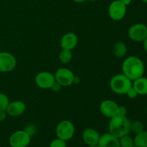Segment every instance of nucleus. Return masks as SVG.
<instances>
[{
  "instance_id": "5",
  "label": "nucleus",
  "mask_w": 147,
  "mask_h": 147,
  "mask_svg": "<svg viewBox=\"0 0 147 147\" xmlns=\"http://www.w3.org/2000/svg\"><path fill=\"white\" fill-rule=\"evenodd\" d=\"M30 142V136L25 131H17L9 138L11 147H27Z\"/></svg>"
},
{
  "instance_id": "2",
  "label": "nucleus",
  "mask_w": 147,
  "mask_h": 147,
  "mask_svg": "<svg viewBox=\"0 0 147 147\" xmlns=\"http://www.w3.org/2000/svg\"><path fill=\"white\" fill-rule=\"evenodd\" d=\"M131 122L126 116H115L111 118L109 123L110 133L114 136L120 139L122 136L129 135L131 132Z\"/></svg>"
},
{
  "instance_id": "22",
  "label": "nucleus",
  "mask_w": 147,
  "mask_h": 147,
  "mask_svg": "<svg viewBox=\"0 0 147 147\" xmlns=\"http://www.w3.org/2000/svg\"><path fill=\"white\" fill-rule=\"evenodd\" d=\"M9 103L8 97L5 94L0 93V111H6Z\"/></svg>"
},
{
  "instance_id": "4",
  "label": "nucleus",
  "mask_w": 147,
  "mask_h": 147,
  "mask_svg": "<svg viewBox=\"0 0 147 147\" xmlns=\"http://www.w3.org/2000/svg\"><path fill=\"white\" fill-rule=\"evenodd\" d=\"M75 132L74 125L69 121H63L56 128V134L59 139L68 141L73 136Z\"/></svg>"
},
{
  "instance_id": "15",
  "label": "nucleus",
  "mask_w": 147,
  "mask_h": 147,
  "mask_svg": "<svg viewBox=\"0 0 147 147\" xmlns=\"http://www.w3.org/2000/svg\"><path fill=\"white\" fill-rule=\"evenodd\" d=\"M100 136L96 130L93 129H87L83 131V139L85 143L88 145L98 143Z\"/></svg>"
},
{
  "instance_id": "13",
  "label": "nucleus",
  "mask_w": 147,
  "mask_h": 147,
  "mask_svg": "<svg viewBox=\"0 0 147 147\" xmlns=\"http://www.w3.org/2000/svg\"><path fill=\"white\" fill-rule=\"evenodd\" d=\"M26 109V106L22 101H13L9 103L7 106V113L11 116H18L22 114Z\"/></svg>"
},
{
  "instance_id": "34",
  "label": "nucleus",
  "mask_w": 147,
  "mask_h": 147,
  "mask_svg": "<svg viewBox=\"0 0 147 147\" xmlns=\"http://www.w3.org/2000/svg\"><path fill=\"white\" fill-rule=\"evenodd\" d=\"M142 1L144 3H147V0H142Z\"/></svg>"
},
{
  "instance_id": "18",
  "label": "nucleus",
  "mask_w": 147,
  "mask_h": 147,
  "mask_svg": "<svg viewBox=\"0 0 147 147\" xmlns=\"http://www.w3.org/2000/svg\"><path fill=\"white\" fill-rule=\"evenodd\" d=\"M127 52L126 45L122 42L116 43L113 47V53L117 57H123Z\"/></svg>"
},
{
  "instance_id": "20",
  "label": "nucleus",
  "mask_w": 147,
  "mask_h": 147,
  "mask_svg": "<svg viewBox=\"0 0 147 147\" xmlns=\"http://www.w3.org/2000/svg\"><path fill=\"white\" fill-rule=\"evenodd\" d=\"M120 145L121 147H132L134 146V139L129 135H126L120 138Z\"/></svg>"
},
{
  "instance_id": "10",
  "label": "nucleus",
  "mask_w": 147,
  "mask_h": 147,
  "mask_svg": "<svg viewBox=\"0 0 147 147\" xmlns=\"http://www.w3.org/2000/svg\"><path fill=\"white\" fill-rule=\"evenodd\" d=\"M55 82V79L49 72H42L40 73L35 78V83L41 88H50Z\"/></svg>"
},
{
  "instance_id": "35",
  "label": "nucleus",
  "mask_w": 147,
  "mask_h": 147,
  "mask_svg": "<svg viewBox=\"0 0 147 147\" xmlns=\"http://www.w3.org/2000/svg\"><path fill=\"white\" fill-rule=\"evenodd\" d=\"M88 1H96V0H88Z\"/></svg>"
},
{
  "instance_id": "6",
  "label": "nucleus",
  "mask_w": 147,
  "mask_h": 147,
  "mask_svg": "<svg viewBox=\"0 0 147 147\" xmlns=\"http://www.w3.org/2000/svg\"><path fill=\"white\" fill-rule=\"evenodd\" d=\"M129 37L133 41H144L147 37V27L144 24H134L129 30Z\"/></svg>"
},
{
  "instance_id": "26",
  "label": "nucleus",
  "mask_w": 147,
  "mask_h": 147,
  "mask_svg": "<svg viewBox=\"0 0 147 147\" xmlns=\"http://www.w3.org/2000/svg\"><path fill=\"white\" fill-rule=\"evenodd\" d=\"M25 131L27 132V133L28 134L30 135V136H31V135L34 134V128L33 127V126H27V127H26Z\"/></svg>"
},
{
  "instance_id": "37",
  "label": "nucleus",
  "mask_w": 147,
  "mask_h": 147,
  "mask_svg": "<svg viewBox=\"0 0 147 147\" xmlns=\"http://www.w3.org/2000/svg\"><path fill=\"white\" fill-rule=\"evenodd\" d=\"M132 147H136V146H132Z\"/></svg>"
},
{
  "instance_id": "33",
  "label": "nucleus",
  "mask_w": 147,
  "mask_h": 147,
  "mask_svg": "<svg viewBox=\"0 0 147 147\" xmlns=\"http://www.w3.org/2000/svg\"><path fill=\"white\" fill-rule=\"evenodd\" d=\"M73 1H76V2H83V1H84L85 0H73Z\"/></svg>"
},
{
  "instance_id": "11",
  "label": "nucleus",
  "mask_w": 147,
  "mask_h": 147,
  "mask_svg": "<svg viewBox=\"0 0 147 147\" xmlns=\"http://www.w3.org/2000/svg\"><path fill=\"white\" fill-rule=\"evenodd\" d=\"M100 110L102 114L109 118H113L118 114L119 106L111 100H106L101 103Z\"/></svg>"
},
{
  "instance_id": "21",
  "label": "nucleus",
  "mask_w": 147,
  "mask_h": 147,
  "mask_svg": "<svg viewBox=\"0 0 147 147\" xmlns=\"http://www.w3.org/2000/svg\"><path fill=\"white\" fill-rule=\"evenodd\" d=\"M144 130V126L139 121H135L133 123H131V131H132L133 133L137 134L143 131Z\"/></svg>"
},
{
  "instance_id": "31",
  "label": "nucleus",
  "mask_w": 147,
  "mask_h": 147,
  "mask_svg": "<svg viewBox=\"0 0 147 147\" xmlns=\"http://www.w3.org/2000/svg\"><path fill=\"white\" fill-rule=\"evenodd\" d=\"M80 82V78L79 77H74V80H73V83H78Z\"/></svg>"
},
{
  "instance_id": "30",
  "label": "nucleus",
  "mask_w": 147,
  "mask_h": 147,
  "mask_svg": "<svg viewBox=\"0 0 147 147\" xmlns=\"http://www.w3.org/2000/svg\"><path fill=\"white\" fill-rule=\"evenodd\" d=\"M144 44H143V45H144V50H145V51L147 53V37L146 39H145L144 40Z\"/></svg>"
},
{
  "instance_id": "12",
  "label": "nucleus",
  "mask_w": 147,
  "mask_h": 147,
  "mask_svg": "<svg viewBox=\"0 0 147 147\" xmlns=\"http://www.w3.org/2000/svg\"><path fill=\"white\" fill-rule=\"evenodd\" d=\"M100 147H121L119 139L111 134H103L98 141Z\"/></svg>"
},
{
  "instance_id": "24",
  "label": "nucleus",
  "mask_w": 147,
  "mask_h": 147,
  "mask_svg": "<svg viewBox=\"0 0 147 147\" xmlns=\"http://www.w3.org/2000/svg\"><path fill=\"white\" fill-rule=\"evenodd\" d=\"M126 94L128 95V96H129L130 98H135L137 97L138 95H139L137 92L136 91V90L134 88L133 86H132V88H131L129 89V90L127 92Z\"/></svg>"
},
{
  "instance_id": "25",
  "label": "nucleus",
  "mask_w": 147,
  "mask_h": 147,
  "mask_svg": "<svg viewBox=\"0 0 147 147\" xmlns=\"http://www.w3.org/2000/svg\"><path fill=\"white\" fill-rule=\"evenodd\" d=\"M126 113H127V110H126V107L123 106H119V110H118V116H126ZM116 115V116H117Z\"/></svg>"
},
{
  "instance_id": "27",
  "label": "nucleus",
  "mask_w": 147,
  "mask_h": 147,
  "mask_svg": "<svg viewBox=\"0 0 147 147\" xmlns=\"http://www.w3.org/2000/svg\"><path fill=\"white\" fill-rule=\"evenodd\" d=\"M60 86H61V85L59 84L57 82H55L54 84H53V86L51 87V88L53 89L54 91H58V90L60 89Z\"/></svg>"
},
{
  "instance_id": "1",
  "label": "nucleus",
  "mask_w": 147,
  "mask_h": 147,
  "mask_svg": "<svg viewBox=\"0 0 147 147\" xmlns=\"http://www.w3.org/2000/svg\"><path fill=\"white\" fill-rule=\"evenodd\" d=\"M123 74L131 80H135L142 77L144 73V64L139 57L131 56L123 61L122 65Z\"/></svg>"
},
{
  "instance_id": "14",
  "label": "nucleus",
  "mask_w": 147,
  "mask_h": 147,
  "mask_svg": "<svg viewBox=\"0 0 147 147\" xmlns=\"http://www.w3.org/2000/svg\"><path fill=\"white\" fill-rule=\"evenodd\" d=\"M60 44L63 50H73L78 44L77 36L74 33H67L63 37Z\"/></svg>"
},
{
  "instance_id": "28",
  "label": "nucleus",
  "mask_w": 147,
  "mask_h": 147,
  "mask_svg": "<svg viewBox=\"0 0 147 147\" xmlns=\"http://www.w3.org/2000/svg\"><path fill=\"white\" fill-rule=\"evenodd\" d=\"M7 118V113L5 111H0V121H3Z\"/></svg>"
},
{
  "instance_id": "23",
  "label": "nucleus",
  "mask_w": 147,
  "mask_h": 147,
  "mask_svg": "<svg viewBox=\"0 0 147 147\" xmlns=\"http://www.w3.org/2000/svg\"><path fill=\"white\" fill-rule=\"evenodd\" d=\"M66 142L64 140H62L60 139H57L53 140L50 143V147H66Z\"/></svg>"
},
{
  "instance_id": "8",
  "label": "nucleus",
  "mask_w": 147,
  "mask_h": 147,
  "mask_svg": "<svg viewBox=\"0 0 147 147\" xmlns=\"http://www.w3.org/2000/svg\"><path fill=\"white\" fill-rule=\"evenodd\" d=\"M74 77V74L71 70L67 68H60L56 72L55 79L61 86H68L73 83Z\"/></svg>"
},
{
  "instance_id": "19",
  "label": "nucleus",
  "mask_w": 147,
  "mask_h": 147,
  "mask_svg": "<svg viewBox=\"0 0 147 147\" xmlns=\"http://www.w3.org/2000/svg\"><path fill=\"white\" fill-rule=\"evenodd\" d=\"M73 55L70 50H63L59 55V59L63 63H68L72 60Z\"/></svg>"
},
{
  "instance_id": "36",
  "label": "nucleus",
  "mask_w": 147,
  "mask_h": 147,
  "mask_svg": "<svg viewBox=\"0 0 147 147\" xmlns=\"http://www.w3.org/2000/svg\"><path fill=\"white\" fill-rule=\"evenodd\" d=\"M146 115H147V108H146Z\"/></svg>"
},
{
  "instance_id": "9",
  "label": "nucleus",
  "mask_w": 147,
  "mask_h": 147,
  "mask_svg": "<svg viewBox=\"0 0 147 147\" xmlns=\"http://www.w3.org/2000/svg\"><path fill=\"white\" fill-rule=\"evenodd\" d=\"M17 65L16 58L9 53H0V71L9 72L12 70Z\"/></svg>"
},
{
  "instance_id": "29",
  "label": "nucleus",
  "mask_w": 147,
  "mask_h": 147,
  "mask_svg": "<svg viewBox=\"0 0 147 147\" xmlns=\"http://www.w3.org/2000/svg\"><path fill=\"white\" fill-rule=\"evenodd\" d=\"M120 1H121V2L123 3L124 5L127 6V5H129V4H131V2L132 0H120Z\"/></svg>"
},
{
  "instance_id": "7",
  "label": "nucleus",
  "mask_w": 147,
  "mask_h": 147,
  "mask_svg": "<svg viewBox=\"0 0 147 147\" xmlns=\"http://www.w3.org/2000/svg\"><path fill=\"white\" fill-rule=\"evenodd\" d=\"M109 12L111 18L113 20H121L126 14V6L120 0H116L110 4Z\"/></svg>"
},
{
  "instance_id": "32",
  "label": "nucleus",
  "mask_w": 147,
  "mask_h": 147,
  "mask_svg": "<svg viewBox=\"0 0 147 147\" xmlns=\"http://www.w3.org/2000/svg\"><path fill=\"white\" fill-rule=\"evenodd\" d=\"M89 147H100V146H99L98 144H95L89 145Z\"/></svg>"
},
{
  "instance_id": "16",
  "label": "nucleus",
  "mask_w": 147,
  "mask_h": 147,
  "mask_svg": "<svg viewBox=\"0 0 147 147\" xmlns=\"http://www.w3.org/2000/svg\"><path fill=\"white\" fill-rule=\"evenodd\" d=\"M132 86L139 95H147V78L142 76L134 80V84Z\"/></svg>"
},
{
  "instance_id": "17",
  "label": "nucleus",
  "mask_w": 147,
  "mask_h": 147,
  "mask_svg": "<svg viewBox=\"0 0 147 147\" xmlns=\"http://www.w3.org/2000/svg\"><path fill=\"white\" fill-rule=\"evenodd\" d=\"M134 146L136 147H147V131H143L136 134L134 139Z\"/></svg>"
},
{
  "instance_id": "3",
  "label": "nucleus",
  "mask_w": 147,
  "mask_h": 147,
  "mask_svg": "<svg viewBox=\"0 0 147 147\" xmlns=\"http://www.w3.org/2000/svg\"><path fill=\"white\" fill-rule=\"evenodd\" d=\"M131 81L124 74L116 75L111 80V88L118 94H126L133 86Z\"/></svg>"
}]
</instances>
